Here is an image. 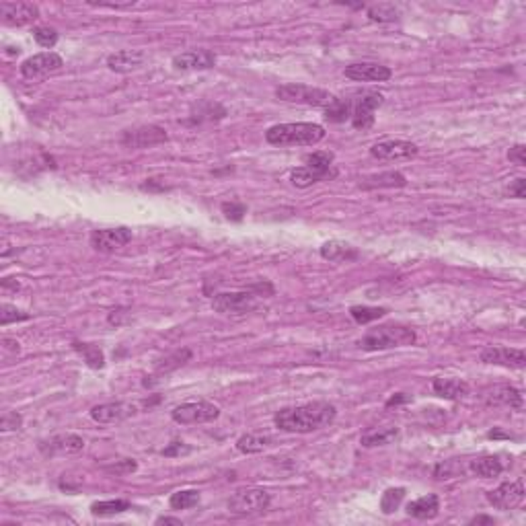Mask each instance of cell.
Instances as JSON below:
<instances>
[{
  "instance_id": "18",
  "label": "cell",
  "mask_w": 526,
  "mask_h": 526,
  "mask_svg": "<svg viewBox=\"0 0 526 526\" xmlns=\"http://www.w3.org/2000/svg\"><path fill=\"white\" fill-rule=\"evenodd\" d=\"M483 401L487 405H503L510 407V409H522L525 407V397H522V391H518L516 386H510V384H496V386H489L485 393H483Z\"/></svg>"
},
{
  "instance_id": "32",
  "label": "cell",
  "mask_w": 526,
  "mask_h": 526,
  "mask_svg": "<svg viewBox=\"0 0 526 526\" xmlns=\"http://www.w3.org/2000/svg\"><path fill=\"white\" fill-rule=\"evenodd\" d=\"M72 348L85 358V362L91 366V368H95V370H99V368H103L105 366V356H103V352L97 348V345H93V343H85V341H74L72 343Z\"/></svg>"
},
{
  "instance_id": "50",
  "label": "cell",
  "mask_w": 526,
  "mask_h": 526,
  "mask_svg": "<svg viewBox=\"0 0 526 526\" xmlns=\"http://www.w3.org/2000/svg\"><path fill=\"white\" fill-rule=\"evenodd\" d=\"M407 401H409V397L403 395V393H399V395H395V397H391V399L386 401V407L399 405V403H407Z\"/></svg>"
},
{
  "instance_id": "21",
  "label": "cell",
  "mask_w": 526,
  "mask_h": 526,
  "mask_svg": "<svg viewBox=\"0 0 526 526\" xmlns=\"http://www.w3.org/2000/svg\"><path fill=\"white\" fill-rule=\"evenodd\" d=\"M337 177V169H312V167H298L294 169L292 173H290V181L296 185V188H300V190H305V188H311L314 183H319V181H331Z\"/></svg>"
},
{
  "instance_id": "20",
  "label": "cell",
  "mask_w": 526,
  "mask_h": 526,
  "mask_svg": "<svg viewBox=\"0 0 526 526\" xmlns=\"http://www.w3.org/2000/svg\"><path fill=\"white\" fill-rule=\"evenodd\" d=\"M85 448V440L78 434H58L49 440L39 442V451L46 456L76 455Z\"/></svg>"
},
{
  "instance_id": "17",
  "label": "cell",
  "mask_w": 526,
  "mask_h": 526,
  "mask_svg": "<svg viewBox=\"0 0 526 526\" xmlns=\"http://www.w3.org/2000/svg\"><path fill=\"white\" fill-rule=\"evenodd\" d=\"M343 74L350 80H358V82H384L393 76V71L377 62H356V64L345 66Z\"/></svg>"
},
{
  "instance_id": "38",
  "label": "cell",
  "mask_w": 526,
  "mask_h": 526,
  "mask_svg": "<svg viewBox=\"0 0 526 526\" xmlns=\"http://www.w3.org/2000/svg\"><path fill=\"white\" fill-rule=\"evenodd\" d=\"M350 314H352V319L358 323V325H366V323H370V321H377V319H381L386 314V309L383 307H352L350 309Z\"/></svg>"
},
{
  "instance_id": "34",
  "label": "cell",
  "mask_w": 526,
  "mask_h": 526,
  "mask_svg": "<svg viewBox=\"0 0 526 526\" xmlns=\"http://www.w3.org/2000/svg\"><path fill=\"white\" fill-rule=\"evenodd\" d=\"M226 116V109L218 103H212V101H204L195 107L193 111V120L195 121H214V120H222Z\"/></svg>"
},
{
  "instance_id": "53",
  "label": "cell",
  "mask_w": 526,
  "mask_h": 526,
  "mask_svg": "<svg viewBox=\"0 0 526 526\" xmlns=\"http://www.w3.org/2000/svg\"><path fill=\"white\" fill-rule=\"evenodd\" d=\"M487 436H489V438H510V436H508V434H503V432H500V430L489 432V434H487Z\"/></svg>"
},
{
  "instance_id": "23",
  "label": "cell",
  "mask_w": 526,
  "mask_h": 526,
  "mask_svg": "<svg viewBox=\"0 0 526 526\" xmlns=\"http://www.w3.org/2000/svg\"><path fill=\"white\" fill-rule=\"evenodd\" d=\"M358 249L343 243V240H329L321 247V257L325 262L331 263H345V262H354L358 259Z\"/></svg>"
},
{
  "instance_id": "51",
  "label": "cell",
  "mask_w": 526,
  "mask_h": 526,
  "mask_svg": "<svg viewBox=\"0 0 526 526\" xmlns=\"http://www.w3.org/2000/svg\"><path fill=\"white\" fill-rule=\"evenodd\" d=\"M471 525H496V520L491 516H475L471 520Z\"/></svg>"
},
{
  "instance_id": "16",
  "label": "cell",
  "mask_w": 526,
  "mask_h": 526,
  "mask_svg": "<svg viewBox=\"0 0 526 526\" xmlns=\"http://www.w3.org/2000/svg\"><path fill=\"white\" fill-rule=\"evenodd\" d=\"M140 411V405L136 403H103V405H95L91 409V417L97 424H118L128 417H134Z\"/></svg>"
},
{
  "instance_id": "46",
  "label": "cell",
  "mask_w": 526,
  "mask_h": 526,
  "mask_svg": "<svg viewBox=\"0 0 526 526\" xmlns=\"http://www.w3.org/2000/svg\"><path fill=\"white\" fill-rule=\"evenodd\" d=\"M508 161L518 165V167H526V146L525 144H516L508 150Z\"/></svg>"
},
{
  "instance_id": "52",
  "label": "cell",
  "mask_w": 526,
  "mask_h": 526,
  "mask_svg": "<svg viewBox=\"0 0 526 526\" xmlns=\"http://www.w3.org/2000/svg\"><path fill=\"white\" fill-rule=\"evenodd\" d=\"M157 525L181 526V520H179V518H171V516H161V518H157Z\"/></svg>"
},
{
  "instance_id": "35",
  "label": "cell",
  "mask_w": 526,
  "mask_h": 526,
  "mask_svg": "<svg viewBox=\"0 0 526 526\" xmlns=\"http://www.w3.org/2000/svg\"><path fill=\"white\" fill-rule=\"evenodd\" d=\"M200 503V491L197 489H179L169 498V506L173 510H190Z\"/></svg>"
},
{
  "instance_id": "39",
  "label": "cell",
  "mask_w": 526,
  "mask_h": 526,
  "mask_svg": "<svg viewBox=\"0 0 526 526\" xmlns=\"http://www.w3.org/2000/svg\"><path fill=\"white\" fill-rule=\"evenodd\" d=\"M33 39L42 46V48H54L58 44V31L54 27L42 25L33 29Z\"/></svg>"
},
{
  "instance_id": "36",
  "label": "cell",
  "mask_w": 526,
  "mask_h": 526,
  "mask_svg": "<svg viewBox=\"0 0 526 526\" xmlns=\"http://www.w3.org/2000/svg\"><path fill=\"white\" fill-rule=\"evenodd\" d=\"M126 510H130L128 500H105V502L91 503V512L95 516H114V514H121Z\"/></svg>"
},
{
  "instance_id": "2",
  "label": "cell",
  "mask_w": 526,
  "mask_h": 526,
  "mask_svg": "<svg viewBox=\"0 0 526 526\" xmlns=\"http://www.w3.org/2000/svg\"><path fill=\"white\" fill-rule=\"evenodd\" d=\"M325 128L319 123H278L265 132V140L274 146H314L325 138Z\"/></svg>"
},
{
  "instance_id": "33",
  "label": "cell",
  "mask_w": 526,
  "mask_h": 526,
  "mask_svg": "<svg viewBox=\"0 0 526 526\" xmlns=\"http://www.w3.org/2000/svg\"><path fill=\"white\" fill-rule=\"evenodd\" d=\"M366 13H368V19L374 21V23H391V21L399 19V11L393 4H386V2L368 6Z\"/></svg>"
},
{
  "instance_id": "7",
  "label": "cell",
  "mask_w": 526,
  "mask_h": 526,
  "mask_svg": "<svg viewBox=\"0 0 526 526\" xmlns=\"http://www.w3.org/2000/svg\"><path fill=\"white\" fill-rule=\"evenodd\" d=\"M257 294L255 290H243V292H220L212 300V309L220 314H245L257 307Z\"/></svg>"
},
{
  "instance_id": "5",
  "label": "cell",
  "mask_w": 526,
  "mask_h": 526,
  "mask_svg": "<svg viewBox=\"0 0 526 526\" xmlns=\"http://www.w3.org/2000/svg\"><path fill=\"white\" fill-rule=\"evenodd\" d=\"M269 502H271L269 491L262 487H247L233 494V498L228 500V512L235 516H253L265 512Z\"/></svg>"
},
{
  "instance_id": "41",
  "label": "cell",
  "mask_w": 526,
  "mask_h": 526,
  "mask_svg": "<svg viewBox=\"0 0 526 526\" xmlns=\"http://www.w3.org/2000/svg\"><path fill=\"white\" fill-rule=\"evenodd\" d=\"M460 473H463V467H458V460H446V463H440V465L434 469V477L440 479V481L458 477Z\"/></svg>"
},
{
  "instance_id": "27",
  "label": "cell",
  "mask_w": 526,
  "mask_h": 526,
  "mask_svg": "<svg viewBox=\"0 0 526 526\" xmlns=\"http://www.w3.org/2000/svg\"><path fill=\"white\" fill-rule=\"evenodd\" d=\"M469 471L481 479H494L502 475L503 465L498 456H481L469 463Z\"/></svg>"
},
{
  "instance_id": "37",
  "label": "cell",
  "mask_w": 526,
  "mask_h": 526,
  "mask_svg": "<svg viewBox=\"0 0 526 526\" xmlns=\"http://www.w3.org/2000/svg\"><path fill=\"white\" fill-rule=\"evenodd\" d=\"M403 498H405V487H391V489H386L383 494V498H381V510H383V514H393L401 506Z\"/></svg>"
},
{
  "instance_id": "8",
  "label": "cell",
  "mask_w": 526,
  "mask_h": 526,
  "mask_svg": "<svg viewBox=\"0 0 526 526\" xmlns=\"http://www.w3.org/2000/svg\"><path fill=\"white\" fill-rule=\"evenodd\" d=\"M487 502L491 503L498 510H516L520 503L525 502V479H516V481H506L502 485H498L496 489L485 494Z\"/></svg>"
},
{
  "instance_id": "12",
  "label": "cell",
  "mask_w": 526,
  "mask_h": 526,
  "mask_svg": "<svg viewBox=\"0 0 526 526\" xmlns=\"http://www.w3.org/2000/svg\"><path fill=\"white\" fill-rule=\"evenodd\" d=\"M0 19L8 27H25L39 19V6L33 2H0Z\"/></svg>"
},
{
  "instance_id": "30",
  "label": "cell",
  "mask_w": 526,
  "mask_h": 526,
  "mask_svg": "<svg viewBox=\"0 0 526 526\" xmlns=\"http://www.w3.org/2000/svg\"><path fill=\"white\" fill-rule=\"evenodd\" d=\"M274 440L267 434H245L237 440V448L243 455H257L263 453Z\"/></svg>"
},
{
  "instance_id": "24",
  "label": "cell",
  "mask_w": 526,
  "mask_h": 526,
  "mask_svg": "<svg viewBox=\"0 0 526 526\" xmlns=\"http://www.w3.org/2000/svg\"><path fill=\"white\" fill-rule=\"evenodd\" d=\"M432 389H434V393L438 397L448 399V401H458V399L469 395V384L460 381V379H444V377L434 379Z\"/></svg>"
},
{
  "instance_id": "45",
  "label": "cell",
  "mask_w": 526,
  "mask_h": 526,
  "mask_svg": "<svg viewBox=\"0 0 526 526\" xmlns=\"http://www.w3.org/2000/svg\"><path fill=\"white\" fill-rule=\"evenodd\" d=\"M136 460H130V458H123L120 463H116V465H111V467H105V471L107 473H116V475H126V473H132V471H136Z\"/></svg>"
},
{
  "instance_id": "29",
  "label": "cell",
  "mask_w": 526,
  "mask_h": 526,
  "mask_svg": "<svg viewBox=\"0 0 526 526\" xmlns=\"http://www.w3.org/2000/svg\"><path fill=\"white\" fill-rule=\"evenodd\" d=\"M193 358V352L190 348H181V350H177V352H173L171 356L167 358H163L159 364H157V368H154V374L157 377H163V374H169V372H173V370H177V368H181V366H185L190 360Z\"/></svg>"
},
{
  "instance_id": "1",
  "label": "cell",
  "mask_w": 526,
  "mask_h": 526,
  "mask_svg": "<svg viewBox=\"0 0 526 526\" xmlns=\"http://www.w3.org/2000/svg\"><path fill=\"white\" fill-rule=\"evenodd\" d=\"M337 409L327 401H312L305 405L284 407L274 415L276 428L290 434H309L334 424Z\"/></svg>"
},
{
  "instance_id": "48",
  "label": "cell",
  "mask_w": 526,
  "mask_h": 526,
  "mask_svg": "<svg viewBox=\"0 0 526 526\" xmlns=\"http://www.w3.org/2000/svg\"><path fill=\"white\" fill-rule=\"evenodd\" d=\"M190 451H192V448H190V446H185L183 442H173V444H171L169 448H165V451H163V455H165V456H179V455H188Z\"/></svg>"
},
{
  "instance_id": "25",
  "label": "cell",
  "mask_w": 526,
  "mask_h": 526,
  "mask_svg": "<svg viewBox=\"0 0 526 526\" xmlns=\"http://www.w3.org/2000/svg\"><path fill=\"white\" fill-rule=\"evenodd\" d=\"M405 175L399 171H386V173H379V175H370V177H364L360 181V188H364V190H377V188L379 190H383V188L393 190V188H405Z\"/></svg>"
},
{
  "instance_id": "14",
  "label": "cell",
  "mask_w": 526,
  "mask_h": 526,
  "mask_svg": "<svg viewBox=\"0 0 526 526\" xmlns=\"http://www.w3.org/2000/svg\"><path fill=\"white\" fill-rule=\"evenodd\" d=\"M479 358H481V362H485V364H496V366H506V368H518V370H522L526 366L525 350H518V348L491 345V348H485L479 354Z\"/></svg>"
},
{
  "instance_id": "31",
  "label": "cell",
  "mask_w": 526,
  "mask_h": 526,
  "mask_svg": "<svg viewBox=\"0 0 526 526\" xmlns=\"http://www.w3.org/2000/svg\"><path fill=\"white\" fill-rule=\"evenodd\" d=\"M399 436V428H381V430H370L362 434L360 444L364 448H374V446H384L391 444L393 440H397Z\"/></svg>"
},
{
  "instance_id": "19",
  "label": "cell",
  "mask_w": 526,
  "mask_h": 526,
  "mask_svg": "<svg viewBox=\"0 0 526 526\" xmlns=\"http://www.w3.org/2000/svg\"><path fill=\"white\" fill-rule=\"evenodd\" d=\"M216 64V54L210 49H190L173 58L175 71H208Z\"/></svg>"
},
{
  "instance_id": "42",
  "label": "cell",
  "mask_w": 526,
  "mask_h": 526,
  "mask_svg": "<svg viewBox=\"0 0 526 526\" xmlns=\"http://www.w3.org/2000/svg\"><path fill=\"white\" fill-rule=\"evenodd\" d=\"M27 319H29V314L23 311H19L17 307H11V305H2V307H0V325H2V327L11 325V323H15V321H27Z\"/></svg>"
},
{
  "instance_id": "28",
  "label": "cell",
  "mask_w": 526,
  "mask_h": 526,
  "mask_svg": "<svg viewBox=\"0 0 526 526\" xmlns=\"http://www.w3.org/2000/svg\"><path fill=\"white\" fill-rule=\"evenodd\" d=\"M352 109H354V99L352 97H343V99H337L325 107V120L331 121V123H343V121L352 120Z\"/></svg>"
},
{
  "instance_id": "44",
  "label": "cell",
  "mask_w": 526,
  "mask_h": 526,
  "mask_svg": "<svg viewBox=\"0 0 526 526\" xmlns=\"http://www.w3.org/2000/svg\"><path fill=\"white\" fill-rule=\"evenodd\" d=\"M23 426V417L17 413V411H6L2 415V422H0V430L2 432H11V430H19Z\"/></svg>"
},
{
  "instance_id": "3",
  "label": "cell",
  "mask_w": 526,
  "mask_h": 526,
  "mask_svg": "<svg viewBox=\"0 0 526 526\" xmlns=\"http://www.w3.org/2000/svg\"><path fill=\"white\" fill-rule=\"evenodd\" d=\"M411 343H415V331L403 325H381L360 339V348L366 352H383Z\"/></svg>"
},
{
  "instance_id": "49",
  "label": "cell",
  "mask_w": 526,
  "mask_h": 526,
  "mask_svg": "<svg viewBox=\"0 0 526 526\" xmlns=\"http://www.w3.org/2000/svg\"><path fill=\"white\" fill-rule=\"evenodd\" d=\"M2 348H4L6 352H13V354H19V352H21V348H19V341H15V339H8V337H4V339H2Z\"/></svg>"
},
{
  "instance_id": "11",
  "label": "cell",
  "mask_w": 526,
  "mask_h": 526,
  "mask_svg": "<svg viewBox=\"0 0 526 526\" xmlns=\"http://www.w3.org/2000/svg\"><path fill=\"white\" fill-rule=\"evenodd\" d=\"M62 66H64L62 56H58L56 51H42L25 60L21 64V74L29 80H35L48 76L51 72H58Z\"/></svg>"
},
{
  "instance_id": "43",
  "label": "cell",
  "mask_w": 526,
  "mask_h": 526,
  "mask_svg": "<svg viewBox=\"0 0 526 526\" xmlns=\"http://www.w3.org/2000/svg\"><path fill=\"white\" fill-rule=\"evenodd\" d=\"M222 214L226 216L228 220L239 222V220H243L245 214H247V206H245L243 202H224V204H222Z\"/></svg>"
},
{
  "instance_id": "13",
  "label": "cell",
  "mask_w": 526,
  "mask_h": 526,
  "mask_svg": "<svg viewBox=\"0 0 526 526\" xmlns=\"http://www.w3.org/2000/svg\"><path fill=\"white\" fill-rule=\"evenodd\" d=\"M132 240V231L120 226V228H101L91 235V247L99 253H114L121 247H126Z\"/></svg>"
},
{
  "instance_id": "4",
  "label": "cell",
  "mask_w": 526,
  "mask_h": 526,
  "mask_svg": "<svg viewBox=\"0 0 526 526\" xmlns=\"http://www.w3.org/2000/svg\"><path fill=\"white\" fill-rule=\"evenodd\" d=\"M276 97L284 103L309 105V107H329L335 101V95H331L329 91L307 85H282L276 89Z\"/></svg>"
},
{
  "instance_id": "15",
  "label": "cell",
  "mask_w": 526,
  "mask_h": 526,
  "mask_svg": "<svg viewBox=\"0 0 526 526\" xmlns=\"http://www.w3.org/2000/svg\"><path fill=\"white\" fill-rule=\"evenodd\" d=\"M370 154L379 161H409L417 154V146L407 140H383L370 148Z\"/></svg>"
},
{
  "instance_id": "6",
  "label": "cell",
  "mask_w": 526,
  "mask_h": 526,
  "mask_svg": "<svg viewBox=\"0 0 526 526\" xmlns=\"http://www.w3.org/2000/svg\"><path fill=\"white\" fill-rule=\"evenodd\" d=\"M220 415V407L210 401H192V403H181L171 411V420L181 426H192V424H208L214 422Z\"/></svg>"
},
{
  "instance_id": "26",
  "label": "cell",
  "mask_w": 526,
  "mask_h": 526,
  "mask_svg": "<svg viewBox=\"0 0 526 526\" xmlns=\"http://www.w3.org/2000/svg\"><path fill=\"white\" fill-rule=\"evenodd\" d=\"M438 512H440V498L436 494L417 498L411 503H407V514L411 518H417V520H432L438 516Z\"/></svg>"
},
{
  "instance_id": "9",
  "label": "cell",
  "mask_w": 526,
  "mask_h": 526,
  "mask_svg": "<svg viewBox=\"0 0 526 526\" xmlns=\"http://www.w3.org/2000/svg\"><path fill=\"white\" fill-rule=\"evenodd\" d=\"M384 103V95L379 91H366L354 99L352 109V126L356 130H368L374 123V111Z\"/></svg>"
},
{
  "instance_id": "22",
  "label": "cell",
  "mask_w": 526,
  "mask_h": 526,
  "mask_svg": "<svg viewBox=\"0 0 526 526\" xmlns=\"http://www.w3.org/2000/svg\"><path fill=\"white\" fill-rule=\"evenodd\" d=\"M142 62H144V51H140V49H121V51H118V54H111V56L107 58V66H109V71L120 72V74L136 71Z\"/></svg>"
},
{
  "instance_id": "47",
  "label": "cell",
  "mask_w": 526,
  "mask_h": 526,
  "mask_svg": "<svg viewBox=\"0 0 526 526\" xmlns=\"http://www.w3.org/2000/svg\"><path fill=\"white\" fill-rule=\"evenodd\" d=\"M508 193H510L512 197L525 200V197H526V179L518 177V179H516L514 183H510V188H508Z\"/></svg>"
},
{
  "instance_id": "10",
  "label": "cell",
  "mask_w": 526,
  "mask_h": 526,
  "mask_svg": "<svg viewBox=\"0 0 526 526\" xmlns=\"http://www.w3.org/2000/svg\"><path fill=\"white\" fill-rule=\"evenodd\" d=\"M167 140V132L161 126H140V128H134V130H126L121 134L120 144L123 148H130V150H142V148L157 146V144H163Z\"/></svg>"
},
{
  "instance_id": "40",
  "label": "cell",
  "mask_w": 526,
  "mask_h": 526,
  "mask_svg": "<svg viewBox=\"0 0 526 526\" xmlns=\"http://www.w3.org/2000/svg\"><path fill=\"white\" fill-rule=\"evenodd\" d=\"M334 152H327V150H319V152H312L305 159L307 167L312 169H331L334 167Z\"/></svg>"
}]
</instances>
